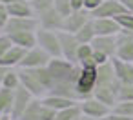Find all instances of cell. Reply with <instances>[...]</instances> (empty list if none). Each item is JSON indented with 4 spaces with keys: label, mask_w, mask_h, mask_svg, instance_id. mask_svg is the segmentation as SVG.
Listing matches in <instances>:
<instances>
[{
    "label": "cell",
    "mask_w": 133,
    "mask_h": 120,
    "mask_svg": "<svg viewBox=\"0 0 133 120\" xmlns=\"http://www.w3.org/2000/svg\"><path fill=\"white\" fill-rule=\"evenodd\" d=\"M11 2H15V0H0V4H4V6H9Z\"/></svg>",
    "instance_id": "obj_41"
},
{
    "label": "cell",
    "mask_w": 133,
    "mask_h": 120,
    "mask_svg": "<svg viewBox=\"0 0 133 120\" xmlns=\"http://www.w3.org/2000/svg\"><path fill=\"white\" fill-rule=\"evenodd\" d=\"M102 120H133V118H131V116H124V115H117V113L111 111V113H109L108 116H104Z\"/></svg>",
    "instance_id": "obj_37"
},
{
    "label": "cell",
    "mask_w": 133,
    "mask_h": 120,
    "mask_svg": "<svg viewBox=\"0 0 133 120\" xmlns=\"http://www.w3.org/2000/svg\"><path fill=\"white\" fill-rule=\"evenodd\" d=\"M93 17H91V13H88L86 9H82V11H73L69 17H66L64 18V29L62 31H68V33H78L89 20H91Z\"/></svg>",
    "instance_id": "obj_13"
},
{
    "label": "cell",
    "mask_w": 133,
    "mask_h": 120,
    "mask_svg": "<svg viewBox=\"0 0 133 120\" xmlns=\"http://www.w3.org/2000/svg\"><path fill=\"white\" fill-rule=\"evenodd\" d=\"M118 2L126 8L128 13H133V0H118Z\"/></svg>",
    "instance_id": "obj_39"
},
{
    "label": "cell",
    "mask_w": 133,
    "mask_h": 120,
    "mask_svg": "<svg viewBox=\"0 0 133 120\" xmlns=\"http://www.w3.org/2000/svg\"><path fill=\"white\" fill-rule=\"evenodd\" d=\"M49 62H51V57L42 47L35 46L26 51L24 60L20 62V69H40V67H46Z\"/></svg>",
    "instance_id": "obj_5"
},
{
    "label": "cell",
    "mask_w": 133,
    "mask_h": 120,
    "mask_svg": "<svg viewBox=\"0 0 133 120\" xmlns=\"http://www.w3.org/2000/svg\"><path fill=\"white\" fill-rule=\"evenodd\" d=\"M120 86H122V82L117 78L111 60L97 67V84H95V91H93V96L97 100L113 107L117 104Z\"/></svg>",
    "instance_id": "obj_2"
},
{
    "label": "cell",
    "mask_w": 133,
    "mask_h": 120,
    "mask_svg": "<svg viewBox=\"0 0 133 120\" xmlns=\"http://www.w3.org/2000/svg\"><path fill=\"white\" fill-rule=\"evenodd\" d=\"M102 2H104V0H84V9L88 13H93V11H97L100 8Z\"/></svg>",
    "instance_id": "obj_35"
},
{
    "label": "cell",
    "mask_w": 133,
    "mask_h": 120,
    "mask_svg": "<svg viewBox=\"0 0 133 120\" xmlns=\"http://www.w3.org/2000/svg\"><path fill=\"white\" fill-rule=\"evenodd\" d=\"M58 40H60L62 58L68 60V62L78 64V60H77V51H78L80 42L77 40V37H75L73 33H68V31H58Z\"/></svg>",
    "instance_id": "obj_9"
},
{
    "label": "cell",
    "mask_w": 133,
    "mask_h": 120,
    "mask_svg": "<svg viewBox=\"0 0 133 120\" xmlns=\"http://www.w3.org/2000/svg\"><path fill=\"white\" fill-rule=\"evenodd\" d=\"M42 98H33L29 102V105L26 107V111L22 113L20 120H40V115H42Z\"/></svg>",
    "instance_id": "obj_22"
},
{
    "label": "cell",
    "mask_w": 133,
    "mask_h": 120,
    "mask_svg": "<svg viewBox=\"0 0 133 120\" xmlns=\"http://www.w3.org/2000/svg\"><path fill=\"white\" fill-rule=\"evenodd\" d=\"M8 11L11 17H17V18H26V17H35L33 13V8L29 4V0H15L8 6Z\"/></svg>",
    "instance_id": "obj_20"
},
{
    "label": "cell",
    "mask_w": 133,
    "mask_h": 120,
    "mask_svg": "<svg viewBox=\"0 0 133 120\" xmlns=\"http://www.w3.org/2000/svg\"><path fill=\"white\" fill-rule=\"evenodd\" d=\"M95 84H97V67H82L80 66V73H78V78H77L78 98L84 100V98L93 96Z\"/></svg>",
    "instance_id": "obj_4"
},
{
    "label": "cell",
    "mask_w": 133,
    "mask_h": 120,
    "mask_svg": "<svg viewBox=\"0 0 133 120\" xmlns=\"http://www.w3.org/2000/svg\"><path fill=\"white\" fill-rule=\"evenodd\" d=\"M0 120H11V116H2Z\"/></svg>",
    "instance_id": "obj_43"
},
{
    "label": "cell",
    "mask_w": 133,
    "mask_h": 120,
    "mask_svg": "<svg viewBox=\"0 0 133 120\" xmlns=\"http://www.w3.org/2000/svg\"><path fill=\"white\" fill-rule=\"evenodd\" d=\"M80 116H82V111H80V105H78V102H77V104L71 105V107H66V109L57 111L55 120H78Z\"/></svg>",
    "instance_id": "obj_26"
},
{
    "label": "cell",
    "mask_w": 133,
    "mask_h": 120,
    "mask_svg": "<svg viewBox=\"0 0 133 120\" xmlns=\"http://www.w3.org/2000/svg\"><path fill=\"white\" fill-rule=\"evenodd\" d=\"M131 100H133V84H122L117 102H131Z\"/></svg>",
    "instance_id": "obj_31"
},
{
    "label": "cell",
    "mask_w": 133,
    "mask_h": 120,
    "mask_svg": "<svg viewBox=\"0 0 133 120\" xmlns=\"http://www.w3.org/2000/svg\"><path fill=\"white\" fill-rule=\"evenodd\" d=\"M0 118H2V116H0Z\"/></svg>",
    "instance_id": "obj_44"
},
{
    "label": "cell",
    "mask_w": 133,
    "mask_h": 120,
    "mask_svg": "<svg viewBox=\"0 0 133 120\" xmlns=\"http://www.w3.org/2000/svg\"><path fill=\"white\" fill-rule=\"evenodd\" d=\"M42 102H44V105H48V107H51V109H55V111H60V109L71 107V105H75V104H77V102H75V100H71V98L57 96V95H46V96L42 98Z\"/></svg>",
    "instance_id": "obj_21"
},
{
    "label": "cell",
    "mask_w": 133,
    "mask_h": 120,
    "mask_svg": "<svg viewBox=\"0 0 133 120\" xmlns=\"http://www.w3.org/2000/svg\"><path fill=\"white\" fill-rule=\"evenodd\" d=\"M78 105H80V111H82L84 116H89V118H95V120H102L104 116H108L111 113V107L106 105V104H102L95 96H89V98L80 100Z\"/></svg>",
    "instance_id": "obj_7"
},
{
    "label": "cell",
    "mask_w": 133,
    "mask_h": 120,
    "mask_svg": "<svg viewBox=\"0 0 133 120\" xmlns=\"http://www.w3.org/2000/svg\"><path fill=\"white\" fill-rule=\"evenodd\" d=\"M53 8H55V11L60 15V17H69L71 13H73V9H71V2L69 0H55V4H53Z\"/></svg>",
    "instance_id": "obj_29"
},
{
    "label": "cell",
    "mask_w": 133,
    "mask_h": 120,
    "mask_svg": "<svg viewBox=\"0 0 133 120\" xmlns=\"http://www.w3.org/2000/svg\"><path fill=\"white\" fill-rule=\"evenodd\" d=\"M0 87H4V89H11L15 91L17 87H20V75H18V67H13L6 73L4 80H2V86Z\"/></svg>",
    "instance_id": "obj_24"
},
{
    "label": "cell",
    "mask_w": 133,
    "mask_h": 120,
    "mask_svg": "<svg viewBox=\"0 0 133 120\" xmlns=\"http://www.w3.org/2000/svg\"><path fill=\"white\" fill-rule=\"evenodd\" d=\"M31 8H33V13L35 17L48 11V9H53V4H55V0H31Z\"/></svg>",
    "instance_id": "obj_27"
},
{
    "label": "cell",
    "mask_w": 133,
    "mask_h": 120,
    "mask_svg": "<svg viewBox=\"0 0 133 120\" xmlns=\"http://www.w3.org/2000/svg\"><path fill=\"white\" fill-rule=\"evenodd\" d=\"M93 60L97 62V66H102V64L109 62L111 58H109L108 55H104V53H100V51H95V49H93Z\"/></svg>",
    "instance_id": "obj_36"
},
{
    "label": "cell",
    "mask_w": 133,
    "mask_h": 120,
    "mask_svg": "<svg viewBox=\"0 0 133 120\" xmlns=\"http://www.w3.org/2000/svg\"><path fill=\"white\" fill-rule=\"evenodd\" d=\"M93 57V46L91 44H80L78 46V51H77V60L78 64L84 62V60H89Z\"/></svg>",
    "instance_id": "obj_30"
},
{
    "label": "cell",
    "mask_w": 133,
    "mask_h": 120,
    "mask_svg": "<svg viewBox=\"0 0 133 120\" xmlns=\"http://www.w3.org/2000/svg\"><path fill=\"white\" fill-rule=\"evenodd\" d=\"M11 47H13V42H11L9 35L8 33H0V58H2Z\"/></svg>",
    "instance_id": "obj_33"
},
{
    "label": "cell",
    "mask_w": 133,
    "mask_h": 120,
    "mask_svg": "<svg viewBox=\"0 0 133 120\" xmlns=\"http://www.w3.org/2000/svg\"><path fill=\"white\" fill-rule=\"evenodd\" d=\"M78 120H95V118H89V116H84V115H82V116H80Z\"/></svg>",
    "instance_id": "obj_42"
},
{
    "label": "cell",
    "mask_w": 133,
    "mask_h": 120,
    "mask_svg": "<svg viewBox=\"0 0 133 120\" xmlns=\"http://www.w3.org/2000/svg\"><path fill=\"white\" fill-rule=\"evenodd\" d=\"M13 46H18L22 49H31L37 46V31H20V33H13L9 35Z\"/></svg>",
    "instance_id": "obj_18"
},
{
    "label": "cell",
    "mask_w": 133,
    "mask_h": 120,
    "mask_svg": "<svg viewBox=\"0 0 133 120\" xmlns=\"http://www.w3.org/2000/svg\"><path fill=\"white\" fill-rule=\"evenodd\" d=\"M18 75H20V86L24 89H28L35 98H44L48 93L42 86V82L38 80L35 69H20L18 67Z\"/></svg>",
    "instance_id": "obj_6"
},
{
    "label": "cell",
    "mask_w": 133,
    "mask_h": 120,
    "mask_svg": "<svg viewBox=\"0 0 133 120\" xmlns=\"http://www.w3.org/2000/svg\"><path fill=\"white\" fill-rule=\"evenodd\" d=\"M29 2H31V0H29Z\"/></svg>",
    "instance_id": "obj_45"
},
{
    "label": "cell",
    "mask_w": 133,
    "mask_h": 120,
    "mask_svg": "<svg viewBox=\"0 0 133 120\" xmlns=\"http://www.w3.org/2000/svg\"><path fill=\"white\" fill-rule=\"evenodd\" d=\"M35 96L28 91V89H24L22 86L20 87H17L15 89V93H13V107H11V120H20V116H22V113L26 111V107L29 105V102L33 100Z\"/></svg>",
    "instance_id": "obj_10"
},
{
    "label": "cell",
    "mask_w": 133,
    "mask_h": 120,
    "mask_svg": "<svg viewBox=\"0 0 133 120\" xmlns=\"http://www.w3.org/2000/svg\"><path fill=\"white\" fill-rule=\"evenodd\" d=\"M40 26H38V18L37 17H26V18H17V17H11L4 33L8 35H13V33H20V31H37Z\"/></svg>",
    "instance_id": "obj_11"
},
{
    "label": "cell",
    "mask_w": 133,
    "mask_h": 120,
    "mask_svg": "<svg viewBox=\"0 0 133 120\" xmlns=\"http://www.w3.org/2000/svg\"><path fill=\"white\" fill-rule=\"evenodd\" d=\"M37 18H38V26L42 29H48V31H62L64 29V17H60L55 11V8L37 15Z\"/></svg>",
    "instance_id": "obj_14"
},
{
    "label": "cell",
    "mask_w": 133,
    "mask_h": 120,
    "mask_svg": "<svg viewBox=\"0 0 133 120\" xmlns=\"http://www.w3.org/2000/svg\"><path fill=\"white\" fill-rule=\"evenodd\" d=\"M117 58L133 64V31L120 29L117 33Z\"/></svg>",
    "instance_id": "obj_8"
},
{
    "label": "cell",
    "mask_w": 133,
    "mask_h": 120,
    "mask_svg": "<svg viewBox=\"0 0 133 120\" xmlns=\"http://www.w3.org/2000/svg\"><path fill=\"white\" fill-rule=\"evenodd\" d=\"M75 37H77V40L80 42V44H91L93 42V38L97 37V33H95V26H93V18L78 31V33H75Z\"/></svg>",
    "instance_id": "obj_25"
},
{
    "label": "cell",
    "mask_w": 133,
    "mask_h": 120,
    "mask_svg": "<svg viewBox=\"0 0 133 120\" xmlns=\"http://www.w3.org/2000/svg\"><path fill=\"white\" fill-rule=\"evenodd\" d=\"M9 69L8 67H4L2 64H0V86H2V80H4V76H6V73H8Z\"/></svg>",
    "instance_id": "obj_40"
},
{
    "label": "cell",
    "mask_w": 133,
    "mask_h": 120,
    "mask_svg": "<svg viewBox=\"0 0 133 120\" xmlns=\"http://www.w3.org/2000/svg\"><path fill=\"white\" fill-rule=\"evenodd\" d=\"M46 71H48V82H49L48 95L66 96L75 102H80L77 93V78L80 73L78 64L68 62L64 58H51V62L46 66Z\"/></svg>",
    "instance_id": "obj_1"
},
{
    "label": "cell",
    "mask_w": 133,
    "mask_h": 120,
    "mask_svg": "<svg viewBox=\"0 0 133 120\" xmlns=\"http://www.w3.org/2000/svg\"><path fill=\"white\" fill-rule=\"evenodd\" d=\"M24 55H26V49L18 47V46H13L2 58H0V64L8 69H13V67H20V62L24 60Z\"/></svg>",
    "instance_id": "obj_19"
},
{
    "label": "cell",
    "mask_w": 133,
    "mask_h": 120,
    "mask_svg": "<svg viewBox=\"0 0 133 120\" xmlns=\"http://www.w3.org/2000/svg\"><path fill=\"white\" fill-rule=\"evenodd\" d=\"M97 37H115L122 27L115 18H93Z\"/></svg>",
    "instance_id": "obj_15"
},
{
    "label": "cell",
    "mask_w": 133,
    "mask_h": 120,
    "mask_svg": "<svg viewBox=\"0 0 133 120\" xmlns=\"http://www.w3.org/2000/svg\"><path fill=\"white\" fill-rule=\"evenodd\" d=\"M9 18H11V15H9V11H8V6L0 4V33H4V29H6Z\"/></svg>",
    "instance_id": "obj_34"
},
{
    "label": "cell",
    "mask_w": 133,
    "mask_h": 120,
    "mask_svg": "<svg viewBox=\"0 0 133 120\" xmlns=\"http://www.w3.org/2000/svg\"><path fill=\"white\" fill-rule=\"evenodd\" d=\"M115 37H95L91 46L95 51H100V53L108 55L109 58H113L117 55V38Z\"/></svg>",
    "instance_id": "obj_17"
},
{
    "label": "cell",
    "mask_w": 133,
    "mask_h": 120,
    "mask_svg": "<svg viewBox=\"0 0 133 120\" xmlns=\"http://www.w3.org/2000/svg\"><path fill=\"white\" fill-rule=\"evenodd\" d=\"M37 46L42 47L51 58H62L58 31H48V29L38 27L37 29Z\"/></svg>",
    "instance_id": "obj_3"
},
{
    "label": "cell",
    "mask_w": 133,
    "mask_h": 120,
    "mask_svg": "<svg viewBox=\"0 0 133 120\" xmlns=\"http://www.w3.org/2000/svg\"><path fill=\"white\" fill-rule=\"evenodd\" d=\"M73 11H82L84 9V0H69Z\"/></svg>",
    "instance_id": "obj_38"
},
{
    "label": "cell",
    "mask_w": 133,
    "mask_h": 120,
    "mask_svg": "<svg viewBox=\"0 0 133 120\" xmlns=\"http://www.w3.org/2000/svg\"><path fill=\"white\" fill-rule=\"evenodd\" d=\"M13 93L11 89L0 87V116H9L13 107Z\"/></svg>",
    "instance_id": "obj_23"
},
{
    "label": "cell",
    "mask_w": 133,
    "mask_h": 120,
    "mask_svg": "<svg viewBox=\"0 0 133 120\" xmlns=\"http://www.w3.org/2000/svg\"><path fill=\"white\" fill-rule=\"evenodd\" d=\"M111 66L115 69V75L117 78L122 82V84H133V64L131 62H124L117 57L111 58Z\"/></svg>",
    "instance_id": "obj_16"
},
{
    "label": "cell",
    "mask_w": 133,
    "mask_h": 120,
    "mask_svg": "<svg viewBox=\"0 0 133 120\" xmlns=\"http://www.w3.org/2000/svg\"><path fill=\"white\" fill-rule=\"evenodd\" d=\"M124 13L128 11L118 0H104L100 8L91 13V17L93 18H117L118 15H124Z\"/></svg>",
    "instance_id": "obj_12"
},
{
    "label": "cell",
    "mask_w": 133,
    "mask_h": 120,
    "mask_svg": "<svg viewBox=\"0 0 133 120\" xmlns=\"http://www.w3.org/2000/svg\"><path fill=\"white\" fill-rule=\"evenodd\" d=\"M111 111L117 113V115H124V116H131L133 118V100L131 102H117L111 107Z\"/></svg>",
    "instance_id": "obj_28"
},
{
    "label": "cell",
    "mask_w": 133,
    "mask_h": 120,
    "mask_svg": "<svg viewBox=\"0 0 133 120\" xmlns=\"http://www.w3.org/2000/svg\"><path fill=\"white\" fill-rule=\"evenodd\" d=\"M115 20L118 22V26H120L122 29L133 31V13H124V15H118Z\"/></svg>",
    "instance_id": "obj_32"
}]
</instances>
